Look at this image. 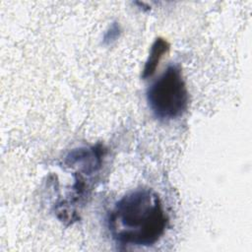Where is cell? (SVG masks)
I'll return each instance as SVG.
<instances>
[{
    "label": "cell",
    "mask_w": 252,
    "mask_h": 252,
    "mask_svg": "<svg viewBox=\"0 0 252 252\" xmlns=\"http://www.w3.org/2000/svg\"><path fill=\"white\" fill-rule=\"evenodd\" d=\"M147 98L158 118L168 120L181 116L187 109L189 94L180 67L168 66L149 88Z\"/></svg>",
    "instance_id": "obj_2"
},
{
    "label": "cell",
    "mask_w": 252,
    "mask_h": 252,
    "mask_svg": "<svg viewBox=\"0 0 252 252\" xmlns=\"http://www.w3.org/2000/svg\"><path fill=\"white\" fill-rule=\"evenodd\" d=\"M168 50H169V43L164 38L158 37L155 40V42L151 47L150 55L148 57V60L146 61V64L143 70L142 77L144 79L152 76L155 73L160 59L163 57L164 54L168 52Z\"/></svg>",
    "instance_id": "obj_3"
},
{
    "label": "cell",
    "mask_w": 252,
    "mask_h": 252,
    "mask_svg": "<svg viewBox=\"0 0 252 252\" xmlns=\"http://www.w3.org/2000/svg\"><path fill=\"white\" fill-rule=\"evenodd\" d=\"M112 238L124 245L151 246L163 235L168 219L157 192L140 188L123 196L108 216Z\"/></svg>",
    "instance_id": "obj_1"
}]
</instances>
